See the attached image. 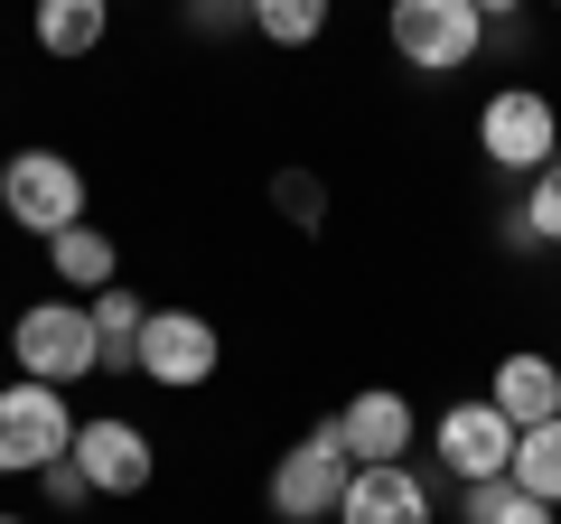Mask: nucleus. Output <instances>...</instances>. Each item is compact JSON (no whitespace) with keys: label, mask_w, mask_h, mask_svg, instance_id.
Returning a JSON list of instances; mask_svg holds the SVG:
<instances>
[{"label":"nucleus","mask_w":561,"mask_h":524,"mask_svg":"<svg viewBox=\"0 0 561 524\" xmlns=\"http://www.w3.org/2000/svg\"><path fill=\"white\" fill-rule=\"evenodd\" d=\"M10 365H20L28 384H84L103 375V338H94V309L84 300H28L20 319H10Z\"/></svg>","instance_id":"nucleus-1"},{"label":"nucleus","mask_w":561,"mask_h":524,"mask_svg":"<svg viewBox=\"0 0 561 524\" xmlns=\"http://www.w3.org/2000/svg\"><path fill=\"white\" fill-rule=\"evenodd\" d=\"M346 478H356V459H346V441H337V412H328L309 441H290L280 449V468H272V515L280 524H337V497H346Z\"/></svg>","instance_id":"nucleus-2"},{"label":"nucleus","mask_w":561,"mask_h":524,"mask_svg":"<svg viewBox=\"0 0 561 524\" xmlns=\"http://www.w3.org/2000/svg\"><path fill=\"white\" fill-rule=\"evenodd\" d=\"M66 449H76V403H66L57 384L10 375L0 384V478H38Z\"/></svg>","instance_id":"nucleus-3"},{"label":"nucleus","mask_w":561,"mask_h":524,"mask_svg":"<svg viewBox=\"0 0 561 524\" xmlns=\"http://www.w3.org/2000/svg\"><path fill=\"white\" fill-rule=\"evenodd\" d=\"M383 38H393V57L412 76H459L486 47V20H478V0H393L383 10Z\"/></svg>","instance_id":"nucleus-4"},{"label":"nucleus","mask_w":561,"mask_h":524,"mask_svg":"<svg viewBox=\"0 0 561 524\" xmlns=\"http://www.w3.org/2000/svg\"><path fill=\"white\" fill-rule=\"evenodd\" d=\"M0 216L28 225V235H66V225H84V169L66 160V150H10L0 160Z\"/></svg>","instance_id":"nucleus-5"},{"label":"nucleus","mask_w":561,"mask_h":524,"mask_svg":"<svg viewBox=\"0 0 561 524\" xmlns=\"http://www.w3.org/2000/svg\"><path fill=\"white\" fill-rule=\"evenodd\" d=\"M216 365H225V338H216V319H206V309H150V319H140L131 375H150L160 394H197Z\"/></svg>","instance_id":"nucleus-6"},{"label":"nucleus","mask_w":561,"mask_h":524,"mask_svg":"<svg viewBox=\"0 0 561 524\" xmlns=\"http://www.w3.org/2000/svg\"><path fill=\"white\" fill-rule=\"evenodd\" d=\"M478 150L505 169V179H534V169L561 150V113H552V94H534V84H505V94H486V113H478Z\"/></svg>","instance_id":"nucleus-7"},{"label":"nucleus","mask_w":561,"mask_h":524,"mask_svg":"<svg viewBox=\"0 0 561 524\" xmlns=\"http://www.w3.org/2000/svg\"><path fill=\"white\" fill-rule=\"evenodd\" d=\"M66 459L84 468L94 497H140V487L160 478V449H150V431H140L131 412H94V422H76V449H66Z\"/></svg>","instance_id":"nucleus-8"},{"label":"nucleus","mask_w":561,"mask_h":524,"mask_svg":"<svg viewBox=\"0 0 561 524\" xmlns=\"http://www.w3.org/2000/svg\"><path fill=\"white\" fill-rule=\"evenodd\" d=\"M431 459L449 468V478L459 487H478V478H505V468H515V422H505L496 403H449L440 422H431Z\"/></svg>","instance_id":"nucleus-9"},{"label":"nucleus","mask_w":561,"mask_h":524,"mask_svg":"<svg viewBox=\"0 0 561 524\" xmlns=\"http://www.w3.org/2000/svg\"><path fill=\"white\" fill-rule=\"evenodd\" d=\"M337 441H346V459H356V468H393V459H412V441H421V412H412V394L375 384V394L337 403Z\"/></svg>","instance_id":"nucleus-10"},{"label":"nucleus","mask_w":561,"mask_h":524,"mask_svg":"<svg viewBox=\"0 0 561 524\" xmlns=\"http://www.w3.org/2000/svg\"><path fill=\"white\" fill-rule=\"evenodd\" d=\"M486 403H496L515 431L561 422V365L542 356V346H505V356H496V375H486Z\"/></svg>","instance_id":"nucleus-11"},{"label":"nucleus","mask_w":561,"mask_h":524,"mask_svg":"<svg viewBox=\"0 0 561 524\" xmlns=\"http://www.w3.org/2000/svg\"><path fill=\"white\" fill-rule=\"evenodd\" d=\"M337 524H431V487L412 478V468H356L337 497Z\"/></svg>","instance_id":"nucleus-12"},{"label":"nucleus","mask_w":561,"mask_h":524,"mask_svg":"<svg viewBox=\"0 0 561 524\" xmlns=\"http://www.w3.org/2000/svg\"><path fill=\"white\" fill-rule=\"evenodd\" d=\"M47 272H57L66 291H84V300H94V291L122 282V253H113V235H103V225H66V235H47Z\"/></svg>","instance_id":"nucleus-13"},{"label":"nucleus","mask_w":561,"mask_h":524,"mask_svg":"<svg viewBox=\"0 0 561 524\" xmlns=\"http://www.w3.org/2000/svg\"><path fill=\"white\" fill-rule=\"evenodd\" d=\"M103 29H113V0H38V10H28V38H38L47 57H94Z\"/></svg>","instance_id":"nucleus-14"},{"label":"nucleus","mask_w":561,"mask_h":524,"mask_svg":"<svg viewBox=\"0 0 561 524\" xmlns=\"http://www.w3.org/2000/svg\"><path fill=\"white\" fill-rule=\"evenodd\" d=\"M328 10L337 0H243V29L272 47H319L328 38Z\"/></svg>","instance_id":"nucleus-15"},{"label":"nucleus","mask_w":561,"mask_h":524,"mask_svg":"<svg viewBox=\"0 0 561 524\" xmlns=\"http://www.w3.org/2000/svg\"><path fill=\"white\" fill-rule=\"evenodd\" d=\"M84 309H94V338H103V375H131V346H140V319H150V309H140L122 282L94 291Z\"/></svg>","instance_id":"nucleus-16"},{"label":"nucleus","mask_w":561,"mask_h":524,"mask_svg":"<svg viewBox=\"0 0 561 524\" xmlns=\"http://www.w3.org/2000/svg\"><path fill=\"white\" fill-rule=\"evenodd\" d=\"M505 478H515L524 497L561 505V422H534V431H515V468H505Z\"/></svg>","instance_id":"nucleus-17"},{"label":"nucleus","mask_w":561,"mask_h":524,"mask_svg":"<svg viewBox=\"0 0 561 524\" xmlns=\"http://www.w3.org/2000/svg\"><path fill=\"white\" fill-rule=\"evenodd\" d=\"M459 515H468V524H552L561 505L524 497L515 478H478V487H468V497H459Z\"/></svg>","instance_id":"nucleus-18"},{"label":"nucleus","mask_w":561,"mask_h":524,"mask_svg":"<svg viewBox=\"0 0 561 524\" xmlns=\"http://www.w3.org/2000/svg\"><path fill=\"white\" fill-rule=\"evenodd\" d=\"M272 206L300 225V235H319V225H328V187L309 179V169H280V179H272Z\"/></svg>","instance_id":"nucleus-19"},{"label":"nucleus","mask_w":561,"mask_h":524,"mask_svg":"<svg viewBox=\"0 0 561 524\" xmlns=\"http://www.w3.org/2000/svg\"><path fill=\"white\" fill-rule=\"evenodd\" d=\"M524 225H534L542 243H561V150L534 169V179H524Z\"/></svg>","instance_id":"nucleus-20"},{"label":"nucleus","mask_w":561,"mask_h":524,"mask_svg":"<svg viewBox=\"0 0 561 524\" xmlns=\"http://www.w3.org/2000/svg\"><path fill=\"white\" fill-rule=\"evenodd\" d=\"M38 497L57 505V515H76V505L94 497V487H84V468H76V459H57V468H38Z\"/></svg>","instance_id":"nucleus-21"},{"label":"nucleus","mask_w":561,"mask_h":524,"mask_svg":"<svg viewBox=\"0 0 561 524\" xmlns=\"http://www.w3.org/2000/svg\"><path fill=\"white\" fill-rule=\"evenodd\" d=\"M505 253H515V262H534V253H542V235H534V225H524V206H515V216H505Z\"/></svg>","instance_id":"nucleus-22"},{"label":"nucleus","mask_w":561,"mask_h":524,"mask_svg":"<svg viewBox=\"0 0 561 524\" xmlns=\"http://www.w3.org/2000/svg\"><path fill=\"white\" fill-rule=\"evenodd\" d=\"M225 20H243V0H197V29H225Z\"/></svg>","instance_id":"nucleus-23"},{"label":"nucleus","mask_w":561,"mask_h":524,"mask_svg":"<svg viewBox=\"0 0 561 524\" xmlns=\"http://www.w3.org/2000/svg\"><path fill=\"white\" fill-rule=\"evenodd\" d=\"M515 10H524V0H478V20H515Z\"/></svg>","instance_id":"nucleus-24"},{"label":"nucleus","mask_w":561,"mask_h":524,"mask_svg":"<svg viewBox=\"0 0 561 524\" xmlns=\"http://www.w3.org/2000/svg\"><path fill=\"white\" fill-rule=\"evenodd\" d=\"M0 524H28V515H0Z\"/></svg>","instance_id":"nucleus-25"},{"label":"nucleus","mask_w":561,"mask_h":524,"mask_svg":"<svg viewBox=\"0 0 561 524\" xmlns=\"http://www.w3.org/2000/svg\"><path fill=\"white\" fill-rule=\"evenodd\" d=\"M552 10H561V0H552Z\"/></svg>","instance_id":"nucleus-26"}]
</instances>
